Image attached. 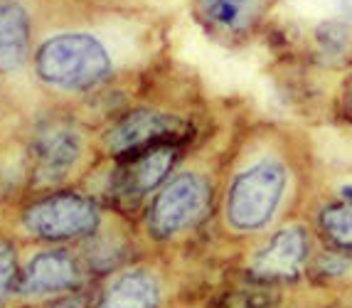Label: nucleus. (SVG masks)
<instances>
[{"instance_id": "obj_12", "label": "nucleus", "mask_w": 352, "mask_h": 308, "mask_svg": "<svg viewBox=\"0 0 352 308\" xmlns=\"http://www.w3.org/2000/svg\"><path fill=\"white\" fill-rule=\"evenodd\" d=\"M121 244L118 239L109 237V234H91L87 244V252H84V264L87 269H94V272H109V269H116L124 252H121Z\"/></svg>"}, {"instance_id": "obj_11", "label": "nucleus", "mask_w": 352, "mask_h": 308, "mask_svg": "<svg viewBox=\"0 0 352 308\" xmlns=\"http://www.w3.org/2000/svg\"><path fill=\"white\" fill-rule=\"evenodd\" d=\"M160 284L146 269H133L106 286L94 308H158Z\"/></svg>"}, {"instance_id": "obj_1", "label": "nucleus", "mask_w": 352, "mask_h": 308, "mask_svg": "<svg viewBox=\"0 0 352 308\" xmlns=\"http://www.w3.org/2000/svg\"><path fill=\"white\" fill-rule=\"evenodd\" d=\"M32 69L50 89L87 94L111 79L116 54L101 32L91 28H69L50 32L37 42Z\"/></svg>"}, {"instance_id": "obj_10", "label": "nucleus", "mask_w": 352, "mask_h": 308, "mask_svg": "<svg viewBox=\"0 0 352 308\" xmlns=\"http://www.w3.org/2000/svg\"><path fill=\"white\" fill-rule=\"evenodd\" d=\"M308 239L300 227H286L254 259V272L261 276H294L303 267Z\"/></svg>"}, {"instance_id": "obj_8", "label": "nucleus", "mask_w": 352, "mask_h": 308, "mask_svg": "<svg viewBox=\"0 0 352 308\" xmlns=\"http://www.w3.org/2000/svg\"><path fill=\"white\" fill-rule=\"evenodd\" d=\"M175 158H177V148L173 143L155 146V148H148L143 153H135L131 158H126L129 163L113 178L111 185L113 197L121 200L124 205H135L151 190H155L163 183L165 175L170 173Z\"/></svg>"}, {"instance_id": "obj_9", "label": "nucleus", "mask_w": 352, "mask_h": 308, "mask_svg": "<svg viewBox=\"0 0 352 308\" xmlns=\"http://www.w3.org/2000/svg\"><path fill=\"white\" fill-rule=\"evenodd\" d=\"M35 54V15L28 0H0V74H18Z\"/></svg>"}, {"instance_id": "obj_2", "label": "nucleus", "mask_w": 352, "mask_h": 308, "mask_svg": "<svg viewBox=\"0 0 352 308\" xmlns=\"http://www.w3.org/2000/svg\"><path fill=\"white\" fill-rule=\"evenodd\" d=\"M99 205L82 192H52L23 210L20 225L30 237L42 242H72L89 239L99 230Z\"/></svg>"}, {"instance_id": "obj_15", "label": "nucleus", "mask_w": 352, "mask_h": 308, "mask_svg": "<svg viewBox=\"0 0 352 308\" xmlns=\"http://www.w3.org/2000/svg\"><path fill=\"white\" fill-rule=\"evenodd\" d=\"M89 306H91L89 294L82 289H76V291H72V294H65L62 298H57L50 308H89Z\"/></svg>"}, {"instance_id": "obj_13", "label": "nucleus", "mask_w": 352, "mask_h": 308, "mask_svg": "<svg viewBox=\"0 0 352 308\" xmlns=\"http://www.w3.org/2000/svg\"><path fill=\"white\" fill-rule=\"evenodd\" d=\"M320 225L340 247L352 249V202L325 208L320 214Z\"/></svg>"}, {"instance_id": "obj_7", "label": "nucleus", "mask_w": 352, "mask_h": 308, "mask_svg": "<svg viewBox=\"0 0 352 308\" xmlns=\"http://www.w3.org/2000/svg\"><path fill=\"white\" fill-rule=\"evenodd\" d=\"M185 131L182 119L165 111L153 109H135L116 121L106 131L104 143L111 155L131 158L135 153H143L155 146H168Z\"/></svg>"}, {"instance_id": "obj_3", "label": "nucleus", "mask_w": 352, "mask_h": 308, "mask_svg": "<svg viewBox=\"0 0 352 308\" xmlns=\"http://www.w3.org/2000/svg\"><path fill=\"white\" fill-rule=\"evenodd\" d=\"M286 170L274 160H261L236 175L227 195V219L234 230L252 232L264 227L283 197Z\"/></svg>"}, {"instance_id": "obj_5", "label": "nucleus", "mask_w": 352, "mask_h": 308, "mask_svg": "<svg viewBox=\"0 0 352 308\" xmlns=\"http://www.w3.org/2000/svg\"><path fill=\"white\" fill-rule=\"evenodd\" d=\"M84 155L82 131L72 121L47 119L35 126L30 138V160L37 185H57Z\"/></svg>"}, {"instance_id": "obj_14", "label": "nucleus", "mask_w": 352, "mask_h": 308, "mask_svg": "<svg viewBox=\"0 0 352 308\" xmlns=\"http://www.w3.org/2000/svg\"><path fill=\"white\" fill-rule=\"evenodd\" d=\"M18 249L10 242H0V301L15 291V281H18Z\"/></svg>"}, {"instance_id": "obj_4", "label": "nucleus", "mask_w": 352, "mask_h": 308, "mask_svg": "<svg viewBox=\"0 0 352 308\" xmlns=\"http://www.w3.org/2000/svg\"><path fill=\"white\" fill-rule=\"evenodd\" d=\"M210 205V185L197 173H180L153 197L148 210V232L170 239L192 227Z\"/></svg>"}, {"instance_id": "obj_6", "label": "nucleus", "mask_w": 352, "mask_h": 308, "mask_svg": "<svg viewBox=\"0 0 352 308\" xmlns=\"http://www.w3.org/2000/svg\"><path fill=\"white\" fill-rule=\"evenodd\" d=\"M84 276H87V264L76 254L67 249H45L32 254L20 267L15 291L28 298L72 294L82 289Z\"/></svg>"}]
</instances>
